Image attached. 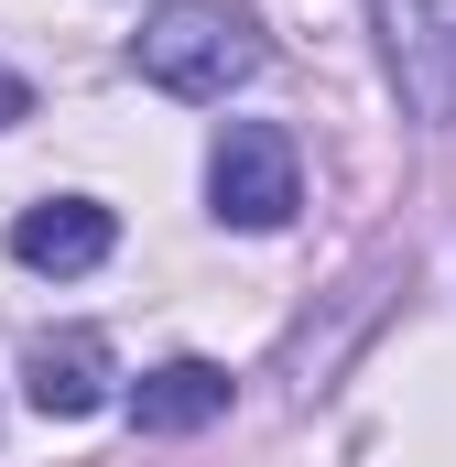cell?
I'll return each mask as SVG.
<instances>
[{
    "instance_id": "cell-1",
    "label": "cell",
    "mask_w": 456,
    "mask_h": 467,
    "mask_svg": "<svg viewBox=\"0 0 456 467\" xmlns=\"http://www.w3.org/2000/svg\"><path fill=\"white\" fill-rule=\"evenodd\" d=\"M130 66H141L163 99H228V88L261 66V33H250L228 0H163V11L130 33Z\"/></svg>"
},
{
    "instance_id": "cell-2",
    "label": "cell",
    "mask_w": 456,
    "mask_h": 467,
    "mask_svg": "<svg viewBox=\"0 0 456 467\" xmlns=\"http://www.w3.org/2000/svg\"><path fill=\"white\" fill-rule=\"evenodd\" d=\"M207 196H218V218L228 229H283L294 218V141L272 130V119H228L218 130V152H207Z\"/></svg>"
},
{
    "instance_id": "cell-3",
    "label": "cell",
    "mask_w": 456,
    "mask_h": 467,
    "mask_svg": "<svg viewBox=\"0 0 456 467\" xmlns=\"http://www.w3.org/2000/svg\"><path fill=\"white\" fill-rule=\"evenodd\" d=\"M380 11V55L413 119H456V0H369Z\"/></svg>"
},
{
    "instance_id": "cell-4",
    "label": "cell",
    "mask_w": 456,
    "mask_h": 467,
    "mask_svg": "<svg viewBox=\"0 0 456 467\" xmlns=\"http://www.w3.org/2000/svg\"><path fill=\"white\" fill-rule=\"evenodd\" d=\"M109 337L98 327H66V337H33L22 358V391H33V413H55V424H77V413H98L109 402Z\"/></svg>"
},
{
    "instance_id": "cell-5",
    "label": "cell",
    "mask_w": 456,
    "mask_h": 467,
    "mask_svg": "<svg viewBox=\"0 0 456 467\" xmlns=\"http://www.w3.org/2000/svg\"><path fill=\"white\" fill-rule=\"evenodd\" d=\"M109 207L98 196H44V207H22L11 218V250H22V272H98L109 261Z\"/></svg>"
},
{
    "instance_id": "cell-6",
    "label": "cell",
    "mask_w": 456,
    "mask_h": 467,
    "mask_svg": "<svg viewBox=\"0 0 456 467\" xmlns=\"http://www.w3.org/2000/svg\"><path fill=\"white\" fill-rule=\"evenodd\" d=\"M218 413H228V369L218 358H163V369L130 380V424H141V435H196V424H218Z\"/></svg>"
},
{
    "instance_id": "cell-7",
    "label": "cell",
    "mask_w": 456,
    "mask_h": 467,
    "mask_svg": "<svg viewBox=\"0 0 456 467\" xmlns=\"http://www.w3.org/2000/svg\"><path fill=\"white\" fill-rule=\"evenodd\" d=\"M11 119H33V88H22V77L0 66V130H11Z\"/></svg>"
}]
</instances>
